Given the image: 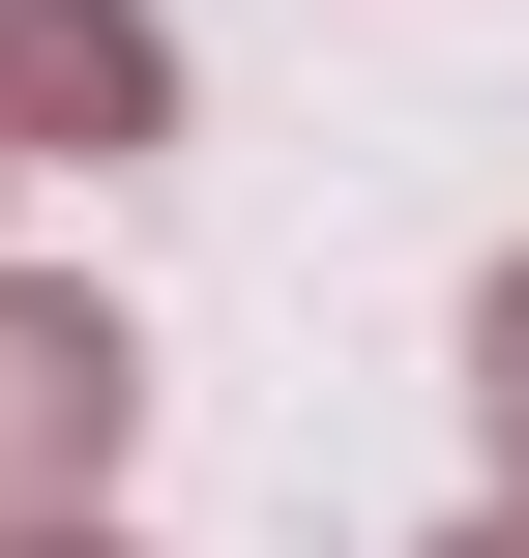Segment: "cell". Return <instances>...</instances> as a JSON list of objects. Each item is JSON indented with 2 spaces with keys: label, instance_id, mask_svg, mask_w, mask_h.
<instances>
[{
  "label": "cell",
  "instance_id": "6da1fadb",
  "mask_svg": "<svg viewBox=\"0 0 529 558\" xmlns=\"http://www.w3.org/2000/svg\"><path fill=\"white\" fill-rule=\"evenodd\" d=\"M118 441H147V353H118L88 294H29V265H0V558L118 530Z\"/></svg>",
  "mask_w": 529,
  "mask_h": 558
},
{
  "label": "cell",
  "instance_id": "7a4b0ae2",
  "mask_svg": "<svg viewBox=\"0 0 529 558\" xmlns=\"http://www.w3.org/2000/svg\"><path fill=\"white\" fill-rule=\"evenodd\" d=\"M147 118H177L147 0H0V147H147Z\"/></svg>",
  "mask_w": 529,
  "mask_h": 558
},
{
  "label": "cell",
  "instance_id": "3957f363",
  "mask_svg": "<svg viewBox=\"0 0 529 558\" xmlns=\"http://www.w3.org/2000/svg\"><path fill=\"white\" fill-rule=\"evenodd\" d=\"M442 558H529V500H501V530H442Z\"/></svg>",
  "mask_w": 529,
  "mask_h": 558
},
{
  "label": "cell",
  "instance_id": "277c9868",
  "mask_svg": "<svg viewBox=\"0 0 529 558\" xmlns=\"http://www.w3.org/2000/svg\"><path fill=\"white\" fill-rule=\"evenodd\" d=\"M59 558H118V530H59Z\"/></svg>",
  "mask_w": 529,
  "mask_h": 558
},
{
  "label": "cell",
  "instance_id": "5b68a950",
  "mask_svg": "<svg viewBox=\"0 0 529 558\" xmlns=\"http://www.w3.org/2000/svg\"><path fill=\"white\" fill-rule=\"evenodd\" d=\"M0 177H29V147H0Z\"/></svg>",
  "mask_w": 529,
  "mask_h": 558
}]
</instances>
